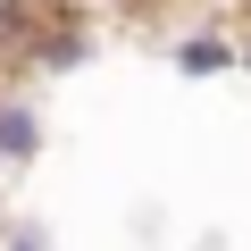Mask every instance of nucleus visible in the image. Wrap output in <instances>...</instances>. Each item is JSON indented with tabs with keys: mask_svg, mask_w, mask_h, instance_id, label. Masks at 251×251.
I'll return each instance as SVG.
<instances>
[{
	"mask_svg": "<svg viewBox=\"0 0 251 251\" xmlns=\"http://www.w3.org/2000/svg\"><path fill=\"white\" fill-rule=\"evenodd\" d=\"M42 143H50V126H42L34 92L25 84H0V176H9V168H34Z\"/></svg>",
	"mask_w": 251,
	"mask_h": 251,
	"instance_id": "nucleus-1",
	"label": "nucleus"
},
{
	"mask_svg": "<svg viewBox=\"0 0 251 251\" xmlns=\"http://www.w3.org/2000/svg\"><path fill=\"white\" fill-rule=\"evenodd\" d=\"M176 67H184V75H218V67H234V42H218V34H184V42H176Z\"/></svg>",
	"mask_w": 251,
	"mask_h": 251,
	"instance_id": "nucleus-2",
	"label": "nucleus"
},
{
	"mask_svg": "<svg viewBox=\"0 0 251 251\" xmlns=\"http://www.w3.org/2000/svg\"><path fill=\"white\" fill-rule=\"evenodd\" d=\"M0 251H59V243H50V226H42V218H25V209H17V218H9V234H0Z\"/></svg>",
	"mask_w": 251,
	"mask_h": 251,
	"instance_id": "nucleus-3",
	"label": "nucleus"
},
{
	"mask_svg": "<svg viewBox=\"0 0 251 251\" xmlns=\"http://www.w3.org/2000/svg\"><path fill=\"white\" fill-rule=\"evenodd\" d=\"M9 218H17V209H9V184H0V234H9Z\"/></svg>",
	"mask_w": 251,
	"mask_h": 251,
	"instance_id": "nucleus-4",
	"label": "nucleus"
}]
</instances>
